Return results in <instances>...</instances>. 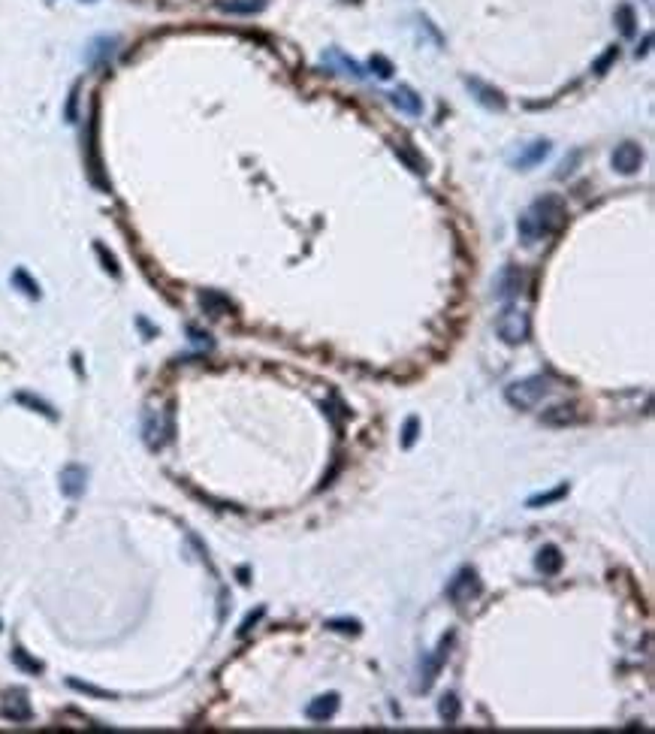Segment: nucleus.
Instances as JSON below:
<instances>
[{
	"mask_svg": "<svg viewBox=\"0 0 655 734\" xmlns=\"http://www.w3.org/2000/svg\"><path fill=\"white\" fill-rule=\"evenodd\" d=\"M390 103L399 109V112H408V115H420V112H423V100H420L414 91H411L408 85L396 88V91L390 94Z\"/></svg>",
	"mask_w": 655,
	"mask_h": 734,
	"instance_id": "11",
	"label": "nucleus"
},
{
	"mask_svg": "<svg viewBox=\"0 0 655 734\" xmlns=\"http://www.w3.org/2000/svg\"><path fill=\"white\" fill-rule=\"evenodd\" d=\"M547 151H550V143L547 139H537V143H532V145H525L517 157H513V167H520V170H529V167H535L537 160H544L547 157Z\"/></svg>",
	"mask_w": 655,
	"mask_h": 734,
	"instance_id": "13",
	"label": "nucleus"
},
{
	"mask_svg": "<svg viewBox=\"0 0 655 734\" xmlns=\"http://www.w3.org/2000/svg\"><path fill=\"white\" fill-rule=\"evenodd\" d=\"M200 302H202L205 311L215 314V318H221L224 311H233V302H229L227 296H221V294H215V290H205V294H200Z\"/></svg>",
	"mask_w": 655,
	"mask_h": 734,
	"instance_id": "19",
	"label": "nucleus"
},
{
	"mask_svg": "<svg viewBox=\"0 0 655 734\" xmlns=\"http://www.w3.org/2000/svg\"><path fill=\"white\" fill-rule=\"evenodd\" d=\"M0 713H4V719H12V723H28V719H31V704L24 701V695L16 692L9 701H4Z\"/></svg>",
	"mask_w": 655,
	"mask_h": 734,
	"instance_id": "14",
	"label": "nucleus"
},
{
	"mask_svg": "<svg viewBox=\"0 0 655 734\" xmlns=\"http://www.w3.org/2000/svg\"><path fill=\"white\" fill-rule=\"evenodd\" d=\"M544 423H547V426H568V423H577V408H574V405H556V408L544 411Z\"/></svg>",
	"mask_w": 655,
	"mask_h": 734,
	"instance_id": "18",
	"label": "nucleus"
},
{
	"mask_svg": "<svg viewBox=\"0 0 655 734\" xmlns=\"http://www.w3.org/2000/svg\"><path fill=\"white\" fill-rule=\"evenodd\" d=\"M12 659H16V665H19V668L31 671V674H40V671H43V665H40V662H33L31 656H24V650H19V647L12 650Z\"/></svg>",
	"mask_w": 655,
	"mask_h": 734,
	"instance_id": "25",
	"label": "nucleus"
},
{
	"mask_svg": "<svg viewBox=\"0 0 655 734\" xmlns=\"http://www.w3.org/2000/svg\"><path fill=\"white\" fill-rule=\"evenodd\" d=\"M260 614H263V611H257V614H251V616L245 619V623H242V629H239V635H248V631H251V626L257 623V619H260Z\"/></svg>",
	"mask_w": 655,
	"mask_h": 734,
	"instance_id": "33",
	"label": "nucleus"
},
{
	"mask_svg": "<svg viewBox=\"0 0 655 734\" xmlns=\"http://www.w3.org/2000/svg\"><path fill=\"white\" fill-rule=\"evenodd\" d=\"M393 151H396V155H399V157L405 160V167H408L411 172H417V175H423V172H426V160H423V157H420L417 151L411 148L408 143H393Z\"/></svg>",
	"mask_w": 655,
	"mask_h": 734,
	"instance_id": "17",
	"label": "nucleus"
},
{
	"mask_svg": "<svg viewBox=\"0 0 655 734\" xmlns=\"http://www.w3.org/2000/svg\"><path fill=\"white\" fill-rule=\"evenodd\" d=\"M16 399H19V402H24V405H33V408H36V411H40V414H46V417H55V411H51V408H48V405H46V402H40V399H33V396H28V393H19Z\"/></svg>",
	"mask_w": 655,
	"mask_h": 734,
	"instance_id": "28",
	"label": "nucleus"
},
{
	"mask_svg": "<svg viewBox=\"0 0 655 734\" xmlns=\"http://www.w3.org/2000/svg\"><path fill=\"white\" fill-rule=\"evenodd\" d=\"M450 643H453V638L447 635V638L438 643V650L420 662V686H417L420 692H429V689H432V683H435V677H438V671H441V665H444V659H447V650H450Z\"/></svg>",
	"mask_w": 655,
	"mask_h": 734,
	"instance_id": "6",
	"label": "nucleus"
},
{
	"mask_svg": "<svg viewBox=\"0 0 655 734\" xmlns=\"http://www.w3.org/2000/svg\"><path fill=\"white\" fill-rule=\"evenodd\" d=\"M329 61H332V64H339V67H341L344 73H348V76H354V79H363V76H366L363 70H359V64H354V61H351V58H344L341 52H329Z\"/></svg>",
	"mask_w": 655,
	"mask_h": 734,
	"instance_id": "23",
	"label": "nucleus"
},
{
	"mask_svg": "<svg viewBox=\"0 0 655 734\" xmlns=\"http://www.w3.org/2000/svg\"><path fill=\"white\" fill-rule=\"evenodd\" d=\"M221 6L224 12H239V16H245V12H257V9H263L266 6V0H221Z\"/></svg>",
	"mask_w": 655,
	"mask_h": 734,
	"instance_id": "20",
	"label": "nucleus"
},
{
	"mask_svg": "<svg viewBox=\"0 0 655 734\" xmlns=\"http://www.w3.org/2000/svg\"><path fill=\"white\" fill-rule=\"evenodd\" d=\"M465 85L471 88V94H478V100H480L483 106H490V109H505L502 91H495V88H490V85L480 82V79H465Z\"/></svg>",
	"mask_w": 655,
	"mask_h": 734,
	"instance_id": "12",
	"label": "nucleus"
},
{
	"mask_svg": "<svg viewBox=\"0 0 655 734\" xmlns=\"http://www.w3.org/2000/svg\"><path fill=\"white\" fill-rule=\"evenodd\" d=\"M564 218H568V214H564L562 200L553 197V194H547V197L535 200L532 206L525 209V214L517 224V230H520V236L525 239V242H541V239L559 233V227L564 224Z\"/></svg>",
	"mask_w": 655,
	"mask_h": 734,
	"instance_id": "1",
	"label": "nucleus"
},
{
	"mask_svg": "<svg viewBox=\"0 0 655 734\" xmlns=\"http://www.w3.org/2000/svg\"><path fill=\"white\" fill-rule=\"evenodd\" d=\"M368 67L378 73V79H390V76H393V64H390V61L383 58V55H375V58H371V61H368Z\"/></svg>",
	"mask_w": 655,
	"mask_h": 734,
	"instance_id": "26",
	"label": "nucleus"
},
{
	"mask_svg": "<svg viewBox=\"0 0 655 734\" xmlns=\"http://www.w3.org/2000/svg\"><path fill=\"white\" fill-rule=\"evenodd\" d=\"M547 393H550V381H547V378L544 375H532V378H522V381L510 384L505 396H507V402L513 405V408L525 411V408H535V405L541 402Z\"/></svg>",
	"mask_w": 655,
	"mask_h": 734,
	"instance_id": "2",
	"label": "nucleus"
},
{
	"mask_svg": "<svg viewBox=\"0 0 655 734\" xmlns=\"http://www.w3.org/2000/svg\"><path fill=\"white\" fill-rule=\"evenodd\" d=\"M529 330H532L529 314H525L522 309H513V306H507L495 321V333L502 336L507 345H522V341L529 338Z\"/></svg>",
	"mask_w": 655,
	"mask_h": 734,
	"instance_id": "4",
	"label": "nucleus"
},
{
	"mask_svg": "<svg viewBox=\"0 0 655 734\" xmlns=\"http://www.w3.org/2000/svg\"><path fill=\"white\" fill-rule=\"evenodd\" d=\"M562 562H564L562 550L553 547V544H547V547H541V553H537V572H544V574H559Z\"/></svg>",
	"mask_w": 655,
	"mask_h": 734,
	"instance_id": "15",
	"label": "nucleus"
},
{
	"mask_svg": "<svg viewBox=\"0 0 655 734\" xmlns=\"http://www.w3.org/2000/svg\"><path fill=\"white\" fill-rule=\"evenodd\" d=\"M329 629H339V631H356V629H359V623H356V619H351V623H348V619H332Z\"/></svg>",
	"mask_w": 655,
	"mask_h": 734,
	"instance_id": "31",
	"label": "nucleus"
},
{
	"mask_svg": "<svg viewBox=\"0 0 655 734\" xmlns=\"http://www.w3.org/2000/svg\"><path fill=\"white\" fill-rule=\"evenodd\" d=\"M640 163H644V151H640L634 143H622L619 148L613 151V167L619 170V172H625V175L637 172Z\"/></svg>",
	"mask_w": 655,
	"mask_h": 734,
	"instance_id": "8",
	"label": "nucleus"
},
{
	"mask_svg": "<svg viewBox=\"0 0 655 734\" xmlns=\"http://www.w3.org/2000/svg\"><path fill=\"white\" fill-rule=\"evenodd\" d=\"M12 281H16V284H21V287H24V294H31V296H40V287H36V284L31 281V278H28V272H24V269H19L16 275H12Z\"/></svg>",
	"mask_w": 655,
	"mask_h": 734,
	"instance_id": "27",
	"label": "nucleus"
},
{
	"mask_svg": "<svg viewBox=\"0 0 655 734\" xmlns=\"http://www.w3.org/2000/svg\"><path fill=\"white\" fill-rule=\"evenodd\" d=\"M522 287H525V272L520 267H505L495 278V296L502 302H510L513 296H520Z\"/></svg>",
	"mask_w": 655,
	"mask_h": 734,
	"instance_id": "7",
	"label": "nucleus"
},
{
	"mask_svg": "<svg viewBox=\"0 0 655 734\" xmlns=\"http://www.w3.org/2000/svg\"><path fill=\"white\" fill-rule=\"evenodd\" d=\"M414 438H417V420H414V417H411V420L405 423V435H402V445H405V448H411V445H414Z\"/></svg>",
	"mask_w": 655,
	"mask_h": 734,
	"instance_id": "29",
	"label": "nucleus"
},
{
	"mask_svg": "<svg viewBox=\"0 0 655 734\" xmlns=\"http://www.w3.org/2000/svg\"><path fill=\"white\" fill-rule=\"evenodd\" d=\"M616 24H619V31H622V36H634V24H637V19H634V9L628 6V4H622V6H616Z\"/></svg>",
	"mask_w": 655,
	"mask_h": 734,
	"instance_id": "21",
	"label": "nucleus"
},
{
	"mask_svg": "<svg viewBox=\"0 0 655 734\" xmlns=\"http://www.w3.org/2000/svg\"><path fill=\"white\" fill-rule=\"evenodd\" d=\"M613 58H616V48H607V55H604V58H601L598 64H595V73H604V70L613 64Z\"/></svg>",
	"mask_w": 655,
	"mask_h": 734,
	"instance_id": "32",
	"label": "nucleus"
},
{
	"mask_svg": "<svg viewBox=\"0 0 655 734\" xmlns=\"http://www.w3.org/2000/svg\"><path fill=\"white\" fill-rule=\"evenodd\" d=\"M85 484H88V472L82 465H67L61 472V492H63V496H70V499L82 496Z\"/></svg>",
	"mask_w": 655,
	"mask_h": 734,
	"instance_id": "9",
	"label": "nucleus"
},
{
	"mask_svg": "<svg viewBox=\"0 0 655 734\" xmlns=\"http://www.w3.org/2000/svg\"><path fill=\"white\" fill-rule=\"evenodd\" d=\"M564 492H568V484H562V487H556L553 492H541V496H532L529 499V508H541V505H550V502H559Z\"/></svg>",
	"mask_w": 655,
	"mask_h": 734,
	"instance_id": "24",
	"label": "nucleus"
},
{
	"mask_svg": "<svg viewBox=\"0 0 655 734\" xmlns=\"http://www.w3.org/2000/svg\"><path fill=\"white\" fill-rule=\"evenodd\" d=\"M143 438L151 450H160L166 441L172 438V411H158V408H148L143 414Z\"/></svg>",
	"mask_w": 655,
	"mask_h": 734,
	"instance_id": "3",
	"label": "nucleus"
},
{
	"mask_svg": "<svg viewBox=\"0 0 655 734\" xmlns=\"http://www.w3.org/2000/svg\"><path fill=\"white\" fill-rule=\"evenodd\" d=\"M438 713H441V719L447 725L456 723V719H459V698H456V695H444L441 704H438Z\"/></svg>",
	"mask_w": 655,
	"mask_h": 734,
	"instance_id": "22",
	"label": "nucleus"
},
{
	"mask_svg": "<svg viewBox=\"0 0 655 734\" xmlns=\"http://www.w3.org/2000/svg\"><path fill=\"white\" fill-rule=\"evenodd\" d=\"M478 596H480V580H478V572H474V568H462L450 584H447V599H450L453 604H465Z\"/></svg>",
	"mask_w": 655,
	"mask_h": 734,
	"instance_id": "5",
	"label": "nucleus"
},
{
	"mask_svg": "<svg viewBox=\"0 0 655 734\" xmlns=\"http://www.w3.org/2000/svg\"><path fill=\"white\" fill-rule=\"evenodd\" d=\"M97 124H94V118H91V124H88V172H91V179L97 182V185H103V175H100V160H97Z\"/></svg>",
	"mask_w": 655,
	"mask_h": 734,
	"instance_id": "16",
	"label": "nucleus"
},
{
	"mask_svg": "<svg viewBox=\"0 0 655 734\" xmlns=\"http://www.w3.org/2000/svg\"><path fill=\"white\" fill-rule=\"evenodd\" d=\"M339 710V695L336 692H329V695H320V698H314L311 704L305 707V716L311 719V723H326V719Z\"/></svg>",
	"mask_w": 655,
	"mask_h": 734,
	"instance_id": "10",
	"label": "nucleus"
},
{
	"mask_svg": "<svg viewBox=\"0 0 655 734\" xmlns=\"http://www.w3.org/2000/svg\"><path fill=\"white\" fill-rule=\"evenodd\" d=\"M97 254L103 257V263H106V269H109L112 275H118V263H115V257L109 254V251H106V248H103V245H97Z\"/></svg>",
	"mask_w": 655,
	"mask_h": 734,
	"instance_id": "30",
	"label": "nucleus"
}]
</instances>
